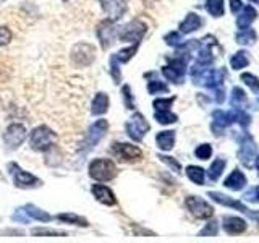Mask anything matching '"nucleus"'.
Here are the masks:
<instances>
[{"label": "nucleus", "instance_id": "obj_1", "mask_svg": "<svg viewBox=\"0 0 259 243\" xmlns=\"http://www.w3.org/2000/svg\"><path fill=\"white\" fill-rule=\"evenodd\" d=\"M88 172L96 182H110L117 177V166L110 159H94L89 164Z\"/></svg>", "mask_w": 259, "mask_h": 243}, {"label": "nucleus", "instance_id": "obj_2", "mask_svg": "<svg viewBox=\"0 0 259 243\" xmlns=\"http://www.w3.org/2000/svg\"><path fill=\"white\" fill-rule=\"evenodd\" d=\"M55 140H57V135L47 125H39V127H36L31 132V135H29L31 149L32 151H37V152L47 151L49 148H51V146H54Z\"/></svg>", "mask_w": 259, "mask_h": 243}, {"label": "nucleus", "instance_id": "obj_3", "mask_svg": "<svg viewBox=\"0 0 259 243\" xmlns=\"http://www.w3.org/2000/svg\"><path fill=\"white\" fill-rule=\"evenodd\" d=\"M107 130H109V122L107 120H97V122H94V124L88 128L83 143L79 144V151L81 152H89L91 149H94L96 144L105 136Z\"/></svg>", "mask_w": 259, "mask_h": 243}, {"label": "nucleus", "instance_id": "obj_4", "mask_svg": "<svg viewBox=\"0 0 259 243\" xmlns=\"http://www.w3.org/2000/svg\"><path fill=\"white\" fill-rule=\"evenodd\" d=\"M237 141L240 143V149H238V159L243 166L246 169L253 167V159L256 157V143L253 140V136L248 135V133H243V135H237Z\"/></svg>", "mask_w": 259, "mask_h": 243}, {"label": "nucleus", "instance_id": "obj_5", "mask_svg": "<svg viewBox=\"0 0 259 243\" xmlns=\"http://www.w3.org/2000/svg\"><path fill=\"white\" fill-rule=\"evenodd\" d=\"M110 152L113 157H117L121 162H138L143 159V151L138 148L135 144H130V143H115L112 144Z\"/></svg>", "mask_w": 259, "mask_h": 243}, {"label": "nucleus", "instance_id": "obj_6", "mask_svg": "<svg viewBox=\"0 0 259 243\" xmlns=\"http://www.w3.org/2000/svg\"><path fill=\"white\" fill-rule=\"evenodd\" d=\"M146 29H148V26H146L143 21L133 20V21H130L126 26L120 29L117 37L121 40V43H140L143 36L146 34Z\"/></svg>", "mask_w": 259, "mask_h": 243}, {"label": "nucleus", "instance_id": "obj_7", "mask_svg": "<svg viewBox=\"0 0 259 243\" xmlns=\"http://www.w3.org/2000/svg\"><path fill=\"white\" fill-rule=\"evenodd\" d=\"M8 170H10V174L13 177L15 186H18V188L26 190V188H34V186L40 185V180L37 177L26 172V170H23L18 164H15V162H12V164L8 166Z\"/></svg>", "mask_w": 259, "mask_h": 243}, {"label": "nucleus", "instance_id": "obj_8", "mask_svg": "<svg viewBox=\"0 0 259 243\" xmlns=\"http://www.w3.org/2000/svg\"><path fill=\"white\" fill-rule=\"evenodd\" d=\"M94 59H96V49L91 44L79 43L71 49V62L79 68L91 65Z\"/></svg>", "mask_w": 259, "mask_h": 243}, {"label": "nucleus", "instance_id": "obj_9", "mask_svg": "<svg viewBox=\"0 0 259 243\" xmlns=\"http://www.w3.org/2000/svg\"><path fill=\"white\" fill-rule=\"evenodd\" d=\"M125 128H126L128 136L132 138L133 141H138V143H140V141L143 140V138H144V135L149 132L151 125L148 124V120H146V118L141 115V113H138V112H136L135 115L126 122Z\"/></svg>", "mask_w": 259, "mask_h": 243}, {"label": "nucleus", "instance_id": "obj_10", "mask_svg": "<svg viewBox=\"0 0 259 243\" xmlns=\"http://www.w3.org/2000/svg\"><path fill=\"white\" fill-rule=\"evenodd\" d=\"M24 140H26V128L21 124H12L4 133V143L7 146V149L10 151L18 149Z\"/></svg>", "mask_w": 259, "mask_h": 243}, {"label": "nucleus", "instance_id": "obj_11", "mask_svg": "<svg viewBox=\"0 0 259 243\" xmlns=\"http://www.w3.org/2000/svg\"><path fill=\"white\" fill-rule=\"evenodd\" d=\"M185 202H186V208L190 209V213L198 219H207V217H212L214 214V208L199 196H188Z\"/></svg>", "mask_w": 259, "mask_h": 243}, {"label": "nucleus", "instance_id": "obj_12", "mask_svg": "<svg viewBox=\"0 0 259 243\" xmlns=\"http://www.w3.org/2000/svg\"><path fill=\"white\" fill-rule=\"evenodd\" d=\"M104 13L113 23H117L126 12V0H99Z\"/></svg>", "mask_w": 259, "mask_h": 243}, {"label": "nucleus", "instance_id": "obj_13", "mask_svg": "<svg viewBox=\"0 0 259 243\" xmlns=\"http://www.w3.org/2000/svg\"><path fill=\"white\" fill-rule=\"evenodd\" d=\"M232 124H235V110H229V112H225V110H215L212 113V124H210V128H212V132L214 135H222V132L227 128V127H230Z\"/></svg>", "mask_w": 259, "mask_h": 243}, {"label": "nucleus", "instance_id": "obj_14", "mask_svg": "<svg viewBox=\"0 0 259 243\" xmlns=\"http://www.w3.org/2000/svg\"><path fill=\"white\" fill-rule=\"evenodd\" d=\"M97 37L101 40L102 49H107L113 40L117 39V29H115V23L110 21L109 18L99 23L97 26Z\"/></svg>", "mask_w": 259, "mask_h": 243}, {"label": "nucleus", "instance_id": "obj_15", "mask_svg": "<svg viewBox=\"0 0 259 243\" xmlns=\"http://www.w3.org/2000/svg\"><path fill=\"white\" fill-rule=\"evenodd\" d=\"M91 193L94 194V198L102 202L105 206H115L117 205V198H115V193H113L109 186L105 185H93Z\"/></svg>", "mask_w": 259, "mask_h": 243}, {"label": "nucleus", "instance_id": "obj_16", "mask_svg": "<svg viewBox=\"0 0 259 243\" xmlns=\"http://www.w3.org/2000/svg\"><path fill=\"white\" fill-rule=\"evenodd\" d=\"M224 230L229 235H238L246 230V222L241 217L237 216H225L222 222Z\"/></svg>", "mask_w": 259, "mask_h": 243}, {"label": "nucleus", "instance_id": "obj_17", "mask_svg": "<svg viewBox=\"0 0 259 243\" xmlns=\"http://www.w3.org/2000/svg\"><path fill=\"white\" fill-rule=\"evenodd\" d=\"M209 198H212V201L219 202V205H224V206H229V208H235V209H238L240 213H246L248 208L245 205H241L240 201L237 199H233V198H229V196H225V194L222 193H217V191H209L207 194Z\"/></svg>", "mask_w": 259, "mask_h": 243}, {"label": "nucleus", "instance_id": "obj_18", "mask_svg": "<svg viewBox=\"0 0 259 243\" xmlns=\"http://www.w3.org/2000/svg\"><path fill=\"white\" fill-rule=\"evenodd\" d=\"M224 185L227 186V188H230V190H233V191H240L243 186L246 185V177L243 175V172L241 170H238V169H235L233 172L225 178V182H224Z\"/></svg>", "mask_w": 259, "mask_h": 243}, {"label": "nucleus", "instance_id": "obj_19", "mask_svg": "<svg viewBox=\"0 0 259 243\" xmlns=\"http://www.w3.org/2000/svg\"><path fill=\"white\" fill-rule=\"evenodd\" d=\"M201 24H202V20H201L199 15L188 13V15H186V18L180 23V32H182V34H188V32L199 29Z\"/></svg>", "mask_w": 259, "mask_h": 243}, {"label": "nucleus", "instance_id": "obj_20", "mask_svg": "<svg viewBox=\"0 0 259 243\" xmlns=\"http://www.w3.org/2000/svg\"><path fill=\"white\" fill-rule=\"evenodd\" d=\"M240 12H241V13L237 16V26H238L240 29H243V28H248L249 24L256 20V16H257L256 10H254V8L251 7V5L243 7Z\"/></svg>", "mask_w": 259, "mask_h": 243}, {"label": "nucleus", "instance_id": "obj_21", "mask_svg": "<svg viewBox=\"0 0 259 243\" xmlns=\"http://www.w3.org/2000/svg\"><path fill=\"white\" fill-rule=\"evenodd\" d=\"M107 110H109V97L105 93H99L94 97V101L91 104V113L96 117H99V115H104Z\"/></svg>", "mask_w": 259, "mask_h": 243}, {"label": "nucleus", "instance_id": "obj_22", "mask_svg": "<svg viewBox=\"0 0 259 243\" xmlns=\"http://www.w3.org/2000/svg\"><path fill=\"white\" fill-rule=\"evenodd\" d=\"M156 143L162 151H170L175 144V132L174 130H167V132L157 133Z\"/></svg>", "mask_w": 259, "mask_h": 243}, {"label": "nucleus", "instance_id": "obj_23", "mask_svg": "<svg viewBox=\"0 0 259 243\" xmlns=\"http://www.w3.org/2000/svg\"><path fill=\"white\" fill-rule=\"evenodd\" d=\"M24 209V213L28 214L29 219H34V221H40V222H47V221H51V214H47L46 211L42 209H39L37 206L34 205H26L23 208Z\"/></svg>", "mask_w": 259, "mask_h": 243}, {"label": "nucleus", "instance_id": "obj_24", "mask_svg": "<svg viewBox=\"0 0 259 243\" xmlns=\"http://www.w3.org/2000/svg\"><path fill=\"white\" fill-rule=\"evenodd\" d=\"M138 47H140V43H133V46L125 47V49H121L120 52L113 54V59H115L118 63H126V62H130L133 59V55L136 54Z\"/></svg>", "mask_w": 259, "mask_h": 243}, {"label": "nucleus", "instance_id": "obj_25", "mask_svg": "<svg viewBox=\"0 0 259 243\" xmlns=\"http://www.w3.org/2000/svg\"><path fill=\"white\" fill-rule=\"evenodd\" d=\"M238 44H254L256 39H257V34L254 29H251L249 26L248 28H243L237 32V36H235Z\"/></svg>", "mask_w": 259, "mask_h": 243}, {"label": "nucleus", "instance_id": "obj_26", "mask_svg": "<svg viewBox=\"0 0 259 243\" xmlns=\"http://www.w3.org/2000/svg\"><path fill=\"white\" fill-rule=\"evenodd\" d=\"M186 175H188V178L193 183L204 185V178H206L204 169H201L198 166H188V167H186Z\"/></svg>", "mask_w": 259, "mask_h": 243}, {"label": "nucleus", "instance_id": "obj_27", "mask_svg": "<svg viewBox=\"0 0 259 243\" xmlns=\"http://www.w3.org/2000/svg\"><path fill=\"white\" fill-rule=\"evenodd\" d=\"M57 219L59 221H62V222H65V224H75V225H79V227H88L89 224H88V221L84 217H81V216H78V214H71V213H65V214H59L57 216Z\"/></svg>", "mask_w": 259, "mask_h": 243}, {"label": "nucleus", "instance_id": "obj_28", "mask_svg": "<svg viewBox=\"0 0 259 243\" xmlns=\"http://www.w3.org/2000/svg\"><path fill=\"white\" fill-rule=\"evenodd\" d=\"M224 169H225V160L221 159V157L215 159L212 164H210L209 170H207V175H209L210 180H212V182L219 180L221 175H222V172H224Z\"/></svg>", "mask_w": 259, "mask_h": 243}, {"label": "nucleus", "instance_id": "obj_29", "mask_svg": "<svg viewBox=\"0 0 259 243\" xmlns=\"http://www.w3.org/2000/svg\"><path fill=\"white\" fill-rule=\"evenodd\" d=\"M154 118H156L160 125H168V124H175V122L178 120V117L175 115L174 112L168 110H156L154 112Z\"/></svg>", "mask_w": 259, "mask_h": 243}, {"label": "nucleus", "instance_id": "obj_30", "mask_svg": "<svg viewBox=\"0 0 259 243\" xmlns=\"http://www.w3.org/2000/svg\"><path fill=\"white\" fill-rule=\"evenodd\" d=\"M249 63V59H248V54L245 51H238L237 54H235L232 59H230V65L233 70H241L245 68L246 65Z\"/></svg>", "mask_w": 259, "mask_h": 243}, {"label": "nucleus", "instance_id": "obj_31", "mask_svg": "<svg viewBox=\"0 0 259 243\" xmlns=\"http://www.w3.org/2000/svg\"><path fill=\"white\" fill-rule=\"evenodd\" d=\"M246 102V93L241 88H233L232 96H230V104L232 107H243V104Z\"/></svg>", "mask_w": 259, "mask_h": 243}, {"label": "nucleus", "instance_id": "obj_32", "mask_svg": "<svg viewBox=\"0 0 259 243\" xmlns=\"http://www.w3.org/2000/svg\"><path fill=\"white\" fill-rule=\"evenodd\" d=\"M206 10L219 18V16L224 15V0H206Z\"/></svg>", "mask_w": 259, "mask_h": 243}, {"label": "nucleus", "instance_id": "obj_33", "mask_svg": "<svg viewBox=\"0 0 259 243\" xmlns=\"http://www.w3.org/2000/svg\"><path fill=\"white\" fill-rule=\"evenodd\" d=\"M148 91L149 94H159V93H168V86L164 83V81H159V79H152L149 81L148 85Z\"/></svg>", "mask_w": 259, "mask_h": 243}, {"label": "nucleus", "instance_id": "obj_34", "mask_svg": "<svg viewBox=\"0 0 259 243\" xmlns=\"http://www.w3.org/2000/svg\"><path fill=\"white\" fill-rule=\"evenodd\" d=\"M34 237H67V233L60 230H51V229H32L31 232Z\"/></svg>", "mask_w": 259, "mask_h": 243}, {"label": "nucleus", "instance_id": "obj_35", "mask_svg": "<svg viewBox=\"0 0 259 243\" xmlns=\"http://www.w3.org/2000/svg\"><path fill=\"white\" fill-rule=\"evenodd\" d=\"M241 81L248 88H251V91L259 93V78H256L254 75H251V73H243V75H241Z\"/></svg>", "mask_w": 259, "mask_h": 243}, {"label": "nucleus", "instance_id": "obj_36", "mask_svg": "<svg viewBox=\"0 0 259 243\" xmlns=\"http://www.w3.org/2000/svg\"><path fill=\"white\" fill-rule=\"evenodd\" d=\"M194 154H196L198 159L207 160L210 156H212V146H210V144H201V146H198V148H196Z\"/></svg>", "mask_w": 259, "mask_h": 243}, {"label": "nucleus", "instance_id": "obj_37", "mask_svg": "<svg viewBox=\"0 0 259 243\" xmlns=\"http://www.w3.org/2000/svg\"><path fill=\"white\" fill-rule=\"evenodd\" d=\"M165 43L168 46H172V47H180L183 44V37H182V32H168V34L165 36Z\"/></svg>", "mask_w": 259, "mask_h": 243}, {"label": "nucleus", "instance_id": "obj_38", "mask_svg": "<svg viewBox=\"0 0 259 243\" xmlns=\"http://www.w3.org/2000/svg\"><path fill=\"white\" fill-rule=\"evenodd\" d=\"M217 232H219V224L215 221H210L209 224L204 225V229L199 232V237H206V235L207 237H215Z\"/></svg>", "mask_w": 259, "mask_h": 243}, {"label": "nucleus", "instance_id": "obj_39", "mask_svg": "<svg viewBox=\"0 0 259 243\" xmlns=\"http://www.w3.org/2000/svg\"><path fill=\"white\" fill-rule=\"evenodd\" d=\"M159 159L162 160V162H165V164L174 170V172H177V174H180V170H182V166H180V162H178L177 159H174V157H170V156H164V154H159Z\"/></svg>", "mask_w": 259, "mask_h": 243}, {"label": "nucleus", "instance_id": "obj_40", "mask_svg": "<svg viewBox=\"0 0 259 243\" xmlns=\"http://www.w3.org/2000/svg\"><path fill=\"white\" fill-rule=\"evenodd\" d=\"M175 101V97H170V99H156L154 101V109L156 110H168L172 107V104Z\"/></svg>", "mask_w": 259, "mask_h": 243}, {"label": "nucleus", "instance_id": "obj_41", "mask_svg": "<svg viewBox=\"0 0 259 243\" xmlns=\"http://www.w3.org/2000/svg\"><path fill=\"white\" fill-rule=\"evenodd\" d=\"M10 40H12V31L7 26H0V47L10 44Z\"/></svg>", "mask_w": 259, "mask_h": 243}, {"label": "nucleus", "instance_id": "obj_42", "mask_svg": "<svg viewBox=\"0 0 259 243\" xmlns=\"http://www.w3.org/2000/svg\"><path fill=\"white\" fill-rule=\"evenodd\" d=\"M121 94H123V101H125V107L128 109H135L133 105V96H132V89H130V86H123V89H121Z\"/></svg>", "mask_w": 259, "mask_h": 243}, {"label": "nucleus", "instance_id": "obj_43", "mask_svg": "<svg viewBox=\"0 0 259 243\" xmlns=\"http://www.w3.org/2000/svg\"><path fill=\"white\" fill-rule=\"evenodd\" d=\"M246 201H251V202H259V186H256V188H251L245 196Z\"/></svg>", "mask_w": 259, "mask_h": 243}, {"label": "nucleus", "instance_id": "obj_44", "mask_svg": "<svg viewBox=\"0 0 259 243\" xmlns=\"http://www.w3.org/2000/svg\"><path fill=\"white\" fill-rule=\"evenodd\" d=\"M230 8L233 13H240V10L243 8V4L240 2V0H230Z\"/></svg>", "mask_w": 259, "mask_h": 243}, {"label": "nucleus", "instance_id": "obj_45", "mask_svg": "<svg viewBox=\"0 0 259 243\" xmlns=\"http://www.w3.org/2000/svg\"><path fill=\"white\" fill-rule=\"evenodd\" d=\"M245 214H248L251 219H254V221L257 222V227H259V211H251V209H248Z\"/></svg>", "mask_w": 259, "mask_h": 243}, {"label": "nucleus", "instance_id": "obj_46", "mask_svg": "<svg viewBox=\"0 0 259 243\" xmlns=\"http://www.w3.org/2000/svg\"><path fill=\"white\" fill-rule=\"evenodd\" d=\"M254 159H256V169H257V172H259V156H256Z\"/></svg>", "mask_w": 259, "mask_h": 243}, {"label": "nucleus", "instance_id": "obj_47", "mask_svg": "<svg viewBox=\"0 0 259 243\" xmlns=\"http://www.w3.org/2000/svg\"><path fill=\"white\" fill-rule=\"evenodd\" d=\"M251 2H256V4H259V0H251Z\"/></svg>", "mask_w": 259, "mask_h": 243}, {"label": "nucleus", "instance_id": "obj_48", "mask_svg": "<svg viewBox=\"0 0 259 243\" xmlns=\"http://www.w3.org/2000/svg\"><path fill=\"white\" fill-rule=\"evenodd\" d=\"M257 102H259V97H257Z\"/></svg>", "mask_w": 259, "mask_h": 243}, {"label": "nucleus", "instance_id": "obj_49", "mask_svg": "<svg viewBox=\"0 0 259 243\" xmlns=\"http://www.w3.org/2000/svg\"><path fill=\"white\" fill-rule=\"evenodd\" d=\"M63 2H67V0H63Z\"/></svg>", "mask_w": 259, "mask_h": 243}]
</instances>
